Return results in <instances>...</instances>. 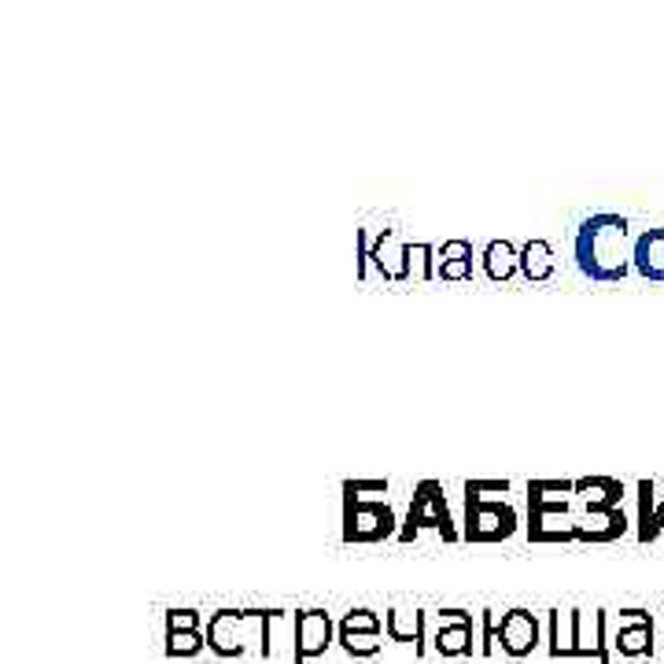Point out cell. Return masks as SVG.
Wrapping results in <instances>:
<instances>
[{"label": "cell", "instance_id": "cell-1", "mask_svg": "<svg viewBox=\"0 0 664 664\" xmlns=\"http://www.w3.org/2000/svg\"><path fill=\"white\" fill-rule=\"evenodd\" d=\"M635 237L624 214L598 211L580 222L572 240V259L587 281L595 285H620L635 274Z\"/></svg>", "mask_w": 664, "mask_h": 664}, {"label": "cell", "instance_id": "cell-2", "mask_svg": "<svg viewBox=\"0 0 664 664\" xmlns=\"http://www.w3.org/2000/svg\"><path fill=\"white\" fill-rule=\"evenodd\" d=\"M513 480H465L462 484V543L495 546L517 539L524 528L513 499Z\"/></svg>", "mask_w": 664, "mask_h": 664}, {"label": "cell", "instance_id": "cell-3", "mask_svg": "<svg viewBox=\"0 0 664 664\" xmlns=\"http://www.w3.org/2000/svg\"><path fill=\"white\" fill-rule=\"evenodd\" d=\"M524 535L539 546H572L576 543V480H528L524 484Z\"/></svg>", "mask_w": 664, "mask_h": 664}, {"label": "cell", "instance_id": "cell-4", "mask_svg": "<svg viewBox=\"0 0 664 664\" xmlns=\"http://www.w3.org/2000/svg\"><path fill=\"white\" fill-rule=\"evenodd\" d=\"M277 620H285V609H218L207 620V650L222 661L248 657L251 646L270 657V624Z\"/></svg>", "mask_w": 664, "mask_h": 664}, {"label": "cell", "instance_id": "cell-5", "mask_svg": "<svg viewBox=\"0 0 664 664\" xmlns=\"http://www.w3.org/2000/svg\"><path fill=\"white\" fill-rule=\"evenodd\" d=\"M421 532H436L443 543H462V528L451 517V502H447V488L439 480H421L410 495V506H406L399 539L395 543H414Z\"/></svg>", "mask_w": 664, "mask_h": 664}, {"label": "cell", "instance_id": "cell-6", "mask_svg": "<svg viewBox=\"0 0 664 664\" xmlns=\"http://www.w3.org/2000/svg\"><path fill=\"white\" fill-rule=\"evenodd\" d=\"M355 248H358L355 277L362 285L373 281V266H377V281L406 285V251H410V244H403L395 229H381L373 240L370 229H355Z\"/></svg>", "mask_w": 664, "mask_h": 664}, {"label": "cell", "instance_id": "cell-7", "mask_svg": "<svg viewBox=\"0 0 664 664\" xmlns=\"http://www.w3.org/2000/svg\"><path fill=\"white\" fill-rule=\"evenodd\" d=\"M399 513L388 499H347L344 495V546H377L399 539Z\"/></svg>", "mask_w": 664, "mask_h": 664}, {"label": "cell", "instance_id": "cell-8", "mask_svg": "<svg viewBox=\"0 0 664 664\" xmlns=\"http://www.w3.org/2000/svg\"><path fill=\"white\" fill-rule=\"evenodd\" d=\"M436 631H428V646L439 657H469L473 653V613L465 609H439Z\"/></svg>", "mask_w": 664, "mask_h": 664}, {"label": "cell", "instance_id": "cell-9", "mask_svg": "<svg viewBox=\"0 0 664 664\" xmlns=\"http://www.w3.org/2000/svg\"><path fill=\"white\" fill-rule=\"evenodd\" d=\"M332 642H336V624L325 609H303L296 613V650H292V664H307L321 657Z\"/></svg>", "mask_w": 664, "mask_h": 664}, {"label": "cell", "instance_id": "cell-10", "mask_svg": "<svg viewBox=\"0 0 664 664\" xmlns=\"http://www.w3.org/2000/svg\"><path fill=\"white\" fill-rule=\"evenodd\" d=\"M539 642H543V624L528 609H510V613L499 617V646L506 657H517V661L532 657Z\"/></svg>", "mask_w": 664, "mask_h": 664}, {"label": "cell", "instance_id": "cell-11", "mask_svg": "<svg viewBox=\"0 0 664 664\" xmlns=\"http://www.w3.org/2000/svg\"><path fill=\"white\" fill-rule=\"evenodd\" d=\"M613 650L620 657H653V617L646 609H620Z\"/></svg>", "mask_w": 664, "mask_h": 664}, {"label": "cell", "instance_id": "cell-12", "mask_svg": "<svg viewBox=\"0 0 664 664\" xmlns=\"http://www.w3.org/2000/svg\"><path fill=\"white\" fill-rule=\"evenodd\" d=\"M628 532H635V521H628L624 506L609 510V513H580V521H576V543L580 546L620 543Z\"/></svg>", "mask_w": 664, "mask_h": 664}, {"label": "cell", "instance_id": "cell-13", "mask_svg": "<svg viewBox=\"0 0 664 664\" xmlns=\"http://www.w3.org/2000/svg\"><path fill=\"white\" fill-rule=\"evenodd\" d=\"M635 543L650 546L664 535V491L657 495V480H639L635 484Z\"/></svg>", "mask_w": 664, "mask_h": 664}, {"label": "cell", "instance_id": "cell-14", "mask_svg": "<svg viewBox=\"0 0 664 664\" xmlns=\"http://www.w3.org/2000/svg\"><path fill=\"white\" fill-rule=\"evenodd\" d=\"M624 480L617 476H580L576 480V506L580 513H609L624 506Z\"/></svg>", "mask_w": 664, "mask_h": 664}, {"label": "cell", "instance_id": "cell-15", "mask_svg": "<svg viewBox=\"0 0 664 664\" xmlns=\"http://www.w3.org/2000/svg\"><path fill=\"white\" fill-rule=\"evenodd\" d=\"M428 617L425 609H388V617H384V631H388L392 642H406V646H414L417 657H425L428 653Z\"/></svg>", "mask_w": 664, "mask_h": 664}, {"label": "cell", "instance_id": "cell-16", "mask_svg": "<svg viewBox=\"0 0 664 664\" xmlns=\"http://www.w3.org/2000/svg\"><path fill=\"white\" fill-rule=\"evenodd\" d=\"M635 277L639 281H664V226L642 229L635 237Z\"/></svg>", "mask_w": 664, "mask_h": 664}, {"label": "cell", "instance_id": "cell-17", "mask_svg": "<svg viewBox=\"0 0 664 664\" xmlns=\"http://www.w3.org/2000/svg\"><path fill=\"white\" fill-rule=\"evenodd\" d=\"M476 248L473 240H447L439 248V266H436V281H473L476 270Z\"/></svg>", "mask_w": 664, "mask_h": 664}, {"label": "cell", "instance_id": "cell-18", "mask_svg": "<svg viewBox=\"0 0 664 664\" xmlns=\"http://www.w3.org/2000/svg\"><path fill=\"white\" fill-rule=\"evenodd\" d=\"M480 270L495 285L513 281V277H521V248L513 240H491L488 248L480 251Z\"/></svg>", "mask_w": 664, "mask_h": 664}, {"label": "cell", "instance_id": "cell-19", "mask_svg": "<svg viewBox=\"0 0 664 664\" xmlns=\"http://www.w3.org/2000/svg\"><path fill=\"white\" fill-rule=\"evenodd\" d=\"M554 274H558V259H554V248L550 240L543 237H532L521 244V277L528 285H546L554 281Z\"/></svg>", "mask_w": 664, "mask_h": 664}, {"label": "cell", "instance_id": "cell-20", "mask_svg": "<svg viewBox=\"0 0 664 664\" xmlns=\"http://www.w3.org/2000/svg\"><path fill=\"white\" fill-rule=\"evenodd\" d=\"M576 617H580V609H550L546 613V639H550L554 661L576 657Z\"/></svg>", "mask_w": 664, "mask_h": 664}, {"label": "cell", "instance_id": "cell-21", "mask_svg": "<svg viewBox=\"0 0 664 664\" xmlns=\"http://www.w3.org/2000/svg\"><path fill=\"white\" fill-rule=\"evenodd\" d=\"M436 266H439V248H432V244H410V251H406V285L436 281Z\"/></svg>", "mask_w": 664, "mask_h": 664}, {"label": "cell", "instance_id": "cell-22", "mask_svg": "<svg viewBox=\"0 0 664 664\" xmlns=\"http://www.w3.org/2000/svg\"><path fill=\"white\" fill-rule=\"evenodd\" d=\"M381 635H384V631H347V628H336V642L344 646L347 657H377V653H381Z\"/></svg>", "mask_w": 664, "mask_h": 664}, {"label": "cell", "instance_id": "cell-23", "mask_svg": "<svg viewBox=\"0 0 664 664\" xmlns=\"http://www.w3.org/2000/svg\"><path fill=\"white\" fill-rule=\"evenodd\" d=\"M207 646L203 631H167V657H196Z\"/></svg>", "mask_w": 664, "mask_h": 664}, {"label": "cell", "instance_id": "cell-24", "mask_svg": "<svg viewBox=\"0 0 664 664\" xmlns=\"http://www.w3.org/2000/svg\"><path fill=\"white\" fill-rule=\"evenodd\" d=\"M347 499H388L392 484L388 480H344Z\"/></svg>", "mask_w": 664, "mask_h": 664}, {"label": "cell", "instance_id": "cell-25", "mask_svg": "<svg viewBox=\"0 0 664 664\" xmlns=\"http://www.w3.org/2000/svg\"><path fill=\"white\" fill-rule=\"evenodd\" d=\"M480 657H491L495 653V642H499V613L495 609H480Z\"/></svg>", "mask_w": 664, "mask_h": 664}, {"label": "cell", "instance_id": "cell-26", "mask_svg": "<svg viewBox=\"0 0 664 664\" xmlns=\"http://www.w3.org/2000/svg\"><path fill=\"white\" fill-rule=\"evenodd\" d=\"M336 628H347V631H384V620L377 613H370V609H351L344 613Z\"/></svg>", "mask_w": 664, "mask_h": 664}, {"label": "cell", "instance_id": "cell-27", "mask_svg": "<svg viewBox=\"0 0 664 664\" xmlns=\"http://www.w3.org/2000/svg\"><path fill=\"white\" fill-rule=\"evenodd\" d=\"M167 631H203V613H196V609H170Z\"/></svg>", "mask_w": 664, "mask_h": 664}]
</instances>
